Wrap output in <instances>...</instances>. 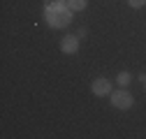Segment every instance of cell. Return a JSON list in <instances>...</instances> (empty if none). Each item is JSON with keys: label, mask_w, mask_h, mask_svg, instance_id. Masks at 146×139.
Listing matches in <instances>:
<instances>
[{"label": "cell", "mask_w": 146, "mask_h": 139, "mask_svg": "<svg viewBox=\"0 0 146 139\" xmlns=\"http://www.w3.org/2000/svg\"><path fill=\"white\" fill-rule=\"evenodd\" d=\"M132 95L130 93H127L125 88H121V91H116V93H111V104H114V107L116 109H130L132 107Z\"/></svg>", "instance_id": "cell-2"}, {"label": "cell", "mask_w": 146, "mask_h": 139, "mask_svg": "<svg viewBox=\"0 0 146 139\" xmlns=\"http://www.w3.org/2000/svg\"><path fill=\"white\" fill-rule=\"evenodd\" d=\"M86 5H88V0H67V7L72 12H84Z\"/></svg>", "instance_id": "cell-5"}, {"label": "cell", "mask_w": 146, "mask_h": 139, "mask_svg": "<svg viewBox=\"0 0 146 139\" xmlns=\"http://www.w3.org/2000/svg\"><path fill=\"white\" fill-rule=\"evenodd\" d=\"M90 91H93V95L107 97V95H111V83H109V79H104V77H98L93 81V86H90Z\"/></svg>", "instance_id": "cell-3"}, {"label": "cell", "mask_w": 146, "mask_h": 139, "mask_svg": "<svg viewBox=\"0 0 146 139\" xmlns=\"http://www.w3.org/2000/svg\"><path fill=\"white\" fill-rule=\"evenodd\" d=\"M144 88H146V81H144Z\"/></svg>", "instance_id": "cell-10"}, {"label": "cell", "mask_w": 146, "mask_h": 139, "mask_svg": "<svg viewBox=\"0 0 146 139\" xmlns=\"http://www.w3.org/2000/svg\"><path fill=\"white\" fill-rule=\"evenodd\" d=\"M56 7H67V0H44V9H56Z\"/></svg>", "instance_id": "cell-6"}, {"label": "cell", "mask_w": 146, "mask_h": 139, "mask_svg": "<svg viewBox=\"0 0 146 139\" xmlns=\"http://www.w3.org/2000/svg\"><path fill=\"white\" fill-rule=\"evenodd\" d=\"M60 49H63V54H77V51H79V37H77V35H67V37H63Z\"/></svg>", "instance_id": "cell-4"}, {"label": "cell", "mask_w": 146, "mask_h": 139, "mask_svg": "<svg viewBox=\"0 0 146 139\" xmlns=\"http://www.w3.org/2000/svg\"><path fill=\"white\" fill-rule=\"evenodd\" d=\"M116 81H118V86H121V88H125V86L132 81V77H130V72H121V74L116 77Z\"/></svg>", "instance_id": "cell-7"}, {"label": "cell", "mask_w": 146, "mask_h": 139, "mask_svg": "<svg viewBox=\"0 0 146 139\" xmlns=\"http://www.w3.org/2000/svg\"><path fill=\"white\" fill-rule=\"evenodd\" d=\"M127 5L135 7V9H139V7H144V5H146V0H127Z\"/></svg>", "instance_id": "cell-8"}, {"label": "cell", "mask_w": 146, "mask_h": 139, "mask_svg": "<svg viewBox=\"0 0 146 139\" xmlns=\"http://www.w3.org/2000/svg\"><path fill=\"white\" fill-rule=\"evenodd\" d=\"M72 14L74 12L70 7H56V9H44V19L51 28L60 30V28H67L72 23Z\"/></svg>", "instance_id": "cell-1"}, {"label": "cell", "mask_w": 146, "mask_h": 139, "mask_svg": "<svg viewBox=\"0 0 146 139\" xmlns=\"http://www.w3.org/2000/svg\"><path fill=\"white\" fill-rule=\"evenodd\" d=\"M77 37H79V40L86 37V28H79V30H77Z\"/></svg>", "instance_id": "cell-9"}]
</instances>
